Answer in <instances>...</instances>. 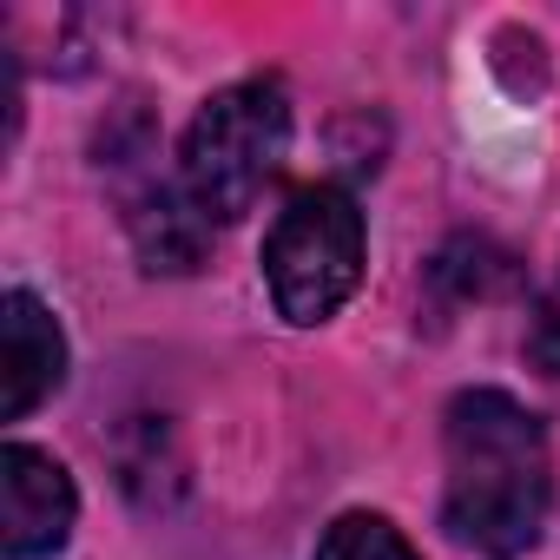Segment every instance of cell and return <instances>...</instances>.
Instances as JSON below:
<instances>
[{
  "mask_svg": "<svg viewBox=\"0 0 560 560\" xmlns=\"http://www.w3.org/2000/svg\"><path fill=\"white\" fill-rule=\"evenodd\" d=\"M442 521L455 540L514 560L547 534L553 455L534 409L501 389H462L442 416Z\"/></svg>",
  "mask_w": 560,
  "mask_h": 560,
  "instance_id": "obj_1",
  "label": "cell"
},
{
  "mask_svg": "<svg viewBox=\"0 0 560 560\" xmlns=\"http://www.w3.org/2000/svg\"><path fill=\"white\" fill-rule=\"evenodd\" d=\"M284 152H291V93L277 80H237L198 106L178 152V185L205 224L211 218L231 224L277 178Z\"/></svg>",
  "mask_w": 560,
  "mask_h": 560,
  "instance_id": "obj_2",
  "label": "cell"
},
{
  "mask_svg": "<svg viewBox=\"0 0 560 560\" xmlns=\"http://www.w3.org/2000/svg\"><path fill=\"white\" fill-rule=\"evenodd\" d=\"M264 284L291 324H324L363 284V211L337 185H311L264 237Z\"/></svg>",
  "mask_w": 560,
  "mask_h": 560,
  "instance_id": "obj_3",
  "label": "cell"
},
{
  "mask_svg": "<svg viewBox=\"0 0 560 560\" xmlns=\"http://www.w3.org/2000/svg\"><path fill=\"white\" fill-rule=\"evenodd\" d=\"M73 521H80L73 475L47 448H27V442L0 448V553L8 560H47V553L67 547Z\"/></svg>",
  "mask_w": 560,
  "mask_h": 560,
  "instance_id": "obj_4",
  "label": "cell"
},
{
  "mask_svg": "<svg viewBox=\"0 0 560 560\" xmlns=\"http://www.w3.org/2000/svg\"><path fill=\"white\" fill-rule=\"evenodd\" d=\"M67 376V337L34 291L0 298V422L34 416Z\"/></svg>",
  "mask_w": 560,
  "mask_h": 560,
  "instance_id": "obj_5",
  "label": "cell"
},
{
  "mask_svg": "<svg viewBox=\"0 0 560 560\" xmlns=\"http://www.w3.org/2000/svg\"><path fill=\"white\" fill-rule=\"evenodd\" d=\"M317 560H422L402 527H389L383 514H343L330 521V534L317 540Z\"/></svg>",
  "mask_w": 560,
  "mask_h": 560,
  "instance_id": "obj_6",
  "label": "cell"
},
{
  "mask_svg": "<svg viewBox=\"0 0 560 560\" xmlns=\"http://www.w3.org/2000/svg\"><path fill=\"white\" fill-rule=\"evenodd\" d=\"M527 350H534V363L547 376H560V284L540 298V317L527 324Z\"/></svg>",
  "mask_w": 560,
  "mask_h": 560,
  "instance_id": "obj_7",
  "label": "cell"
}]
</instances>
